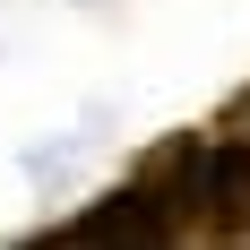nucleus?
Listing matches in <instances>:
<instances>
[{
	"label": "nucleus",
	"instance_id": "f257e3e1",
	"mask_svg": "<svg viewBox=\"0 0 250 250\" xmlns=\"http://www.w3.org/2000/svg\"><path fill=\"white\" fill-rule=\"evenodd\" d=\"M181 233H190V216L173 207V190H155V181L138 173V181H121L112 199L86 207V216L61 233V250H181Z\"/></svg>",
	"mask_w": 250,
	"mask_h": 250
}]
</instances>
